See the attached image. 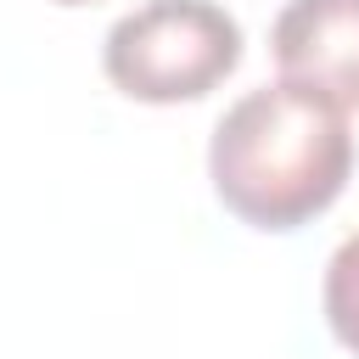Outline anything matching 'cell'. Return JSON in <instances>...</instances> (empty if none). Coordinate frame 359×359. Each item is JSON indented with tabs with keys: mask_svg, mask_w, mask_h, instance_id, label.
Masks as SVG:
<instances>
[{
	"mask_svg": "<svg viewBox=\"0 0 359 359\" xmlns=\"http://www.w3.org/2000/svg\"><path fill=\"white\" fill-rule=\"evenodd\" d=\"M348 112L292 79L247 90L236 107H224L208 140L213 196L264 236H286L320 219L348 191Z\"/></svg>",
	"mask_w": 359,
	"mask_h": 359,
	"instance_id": "6da1fadb",
	"label": "cell"
},
{
	"mask_svg": "<svg viewBox=\"0 0 359 359\" xmlns=\"http://www.w3.org/2000/svg\"><path fill=\"white\" fill-rule=\"evenodd\" d=\"M241 22L219 0H146L107 28L101 73L118 95L180 107L213 95L241 67Z\"/></svg>",
	"mask_w": 359,
	"mask_h": 359,
	"instance_id": "7a4b0ae2",
	"label": "cell"
},
{
	"mask_svg": "<svg viewBox=\"0 0 359 359\" xmlns=\"http://www.w3.org/2000/svg\"><path fill=\"white\" fill-rule=\"evenodd\" d=\"M280 79L359 112V0H286L269 28Z\"/></svg>",
	"mask_w": 359,
	"mask_h": 359,
	"instance_id": "3957f363",
	"label": "cell"
},
{
	"mask_svg": "<svg viewBox=\"0 0 359 359\" xmlns=\"http://www.w3.org/2000/svg\"><path fill=\"white\" fill-rule=\"evenodd\" d=\"M320 303H325V325H331V337H337L348 353H359V230L331 252Z\"/></svg>",
	"mask_w": 359,
	"mask_h": 359,
	"instance_id": "277c9868",
	"label": "cell"
},
{
	"mask_svg": "<svg viewBox=\"0 0 359 359\" xmlns=\"http://www.w3.org/2000/svg\"><path fill=\"white\" fill-rule=\"evenodd\" d=\"M50 6H95V0H50Z\"/></svg>",
	"mask_w": 359,
	"mask_h": 359,
	"instance_id": "5b68a950",
	"label": "cell"
}]
</instances>
